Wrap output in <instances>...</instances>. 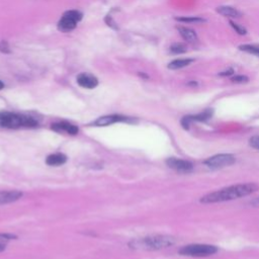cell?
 Listing matches in <instances>:
<instances>
[{
	"mask_svg": "<svg viewBox=\"0 0 259 259\" xmlns=\"http://www.w3.org/2000/svg\"><path fill=\"white\" fill-rule=\"evenodd\" d=\"M258 189L259 185L256 183H240L209 192L201 196L199 201L201 203H217L230 201L250 195L256 192Z\"/></svg>",
	"mask_w": 259,
	"mask_h": 259,
	"instance_id": "1",
	"label": "cell"
},
{
	"mask_svg": "<svg viewBox=\"0 0 259 259\" xmlns=\"http://www.w3.org/2000/svg\"><path fill=\"white\" fill-rule=\"evenodd\" d=\"M176 243V239L169 235H151L139 239H134L128 243V247L134 250H161Z\"/></svg>",
	"mask_w": 259,
	"mask_h": 259,
	"instance_id": "2",
	"label": "cell"
},
{
	"mask_svg": "<svg viewBox=\"0 0 259 259\" xmlns=\"http://www.w3.org/2000/svg\"><path fill=\"white\" fill-rule=\"evenodd\" d=\"M38 121L32 116L10 111L0 112V126L5 128H27L35 127Z\"/></svg>",
	"mask_w": 259,
	"mask_h": 259,
	"instance_id": "3",
	"label": "cell"
},
{
	"mask_svg": "<svg viewBox=\"0 0 259 259\" xmlns=\"http://www.w3.org/2000/svg\"><path fill=\"white\" fill-rule=\"evenodd\" d=\"M219 251L217 246L208 244H190L179 249L178 253L188 257H207Z\"/></svg>",
	"mask_w": 259,
	"mask_h": 259,
	"instance_id": "4",
	"label": "cell"
},
{
	"mask_svg": "<svg viewBox=\"0 0 259 259\" xmlns=\"http://www.w3.org/2000/svg\"><path fill=\"white\" fill-rule=\"evenodd\" d=\"M82 14L77 10H69L66 11L58 22V28L61 31L67 32L74 29L77 23L81 20Z\"/></svg>",
	"mask_w": 259,
	"mask_h": 259,
	"instance_id": "5",
	"label": "cell"
},
{
	"mask_svg": "<svg viewBox=\"0 0 259 259\" xmlns=\"http://www.w3.org/2000/svg\"><path fill=\"white\" fill-rule=\"evenodd\" d=\"M235 162L236 158L232 154H218L204 160L203 164L210 169H220L231 166Z\"/></svg>",
	"mask_w": 259,
	"mask_h": 259,
	"instance_id": "6",
	"label": "cell"
},
{
	"mask_svg": "<svg viewBox=\"0 0 259 259\" xmlns=\"http://www.w3.org/2000/svg\"><path fill=\"white\" fill-rule=\"evenodd\" d=\"M166 164L169 168L173 169L176 172L179 173H189L193 170L194 166L190 161L184 160V159H179V158H168L166 160Z\"/></svg>",
	"mask_w": 259,
	"mask_h": 259,
	"instance_id": "7",
	"label": "cell"
},
{
	"mask_svg": "<svg viewBox=\"0 0 259 259\" xmlns=\"http://www.w3.org/2000/svg\"><path fill=\"white\" fill-rule=\"evenodd\" d=\"M132 119L127 116H123V115H119V114H110V115H104V116H100L98 117L93 124L96 126H106V125H110L113 124L115 122H122V121H131Z\"/></svg>",
	"mask_w": 259,
	"mask_h": 259,
	"instance_id": "8",
	"label": "cell"
},
{
	"mask_svg": "<svg viewBox=\"0 0 259 259\" xmlns=\"http://www.w3.org/2000/svg\"><path fill=\"white\" fill-rule=\"evenodd\" d=\"M212 115V110L211 109H206L203 112L197 113L195 115H186L181 119V125L184 128H188L190 123L193 121H204L210 118Z\"/></svg>",
	"mask_w": 259,
	"mask_h": 259,
	"instance_id": "9",
	"label": "cell"
},
{
	"mask_svg": "<svg viewBox=\"0 0 259 259\" xmlns=\"http://www.w3.org/2000/svg\"><path fill=\"white\" fill-rule=\"evenodd\" d=\"M52 130L61 133V134H67V135H77L79 132V128L77 125L68 122V121H59L52 124Z\"/></svg>",
	"mask_w": 259,
	"mask_h": 259,
	"instance_id": "10",
	"label": "cell"
},
{
	"mask_svg": "<svg viewBox=\"0 0 259 259\" xmlns=\"http://www.w3.org/2000/svg\"><path fill=\"white\" fill-rule=\"evenodd\" d=\"M77 83L86 89H93L97 86L98 84V80L96 79V77H94L91 74L88 73H81L78 75L77 77Z\"/></svg>",
	"mask_w": 259,
	"mask_h": 259,
	"instance_id": "11",
	"label": "cell"
},
{
	"mask_svg": "<svg viewBox=\"0 0 259 259\" xmlns=\"http://www.w3.org/2000/svg\"><path fill=\"white\" fill-rule=\"evenodd\" d=\"M23 193L19 190H1L0 191V205L14 202L21 198Z\"/></svg>",
	"mask_w": 259,
	"mask_h": 259,
	"instance_id": "12",
	"label": "cell"
},
{
	"mask_svg": "<svg viewBox=\"0 0 259 259\" xmlns=\"http://www.w3.org/2000/svg\"><path fill=\"white\" fill-rule=\"evenodd\" d=\"M177 30L180 33V35L182 36V38L185 39L187 42L196 44L198 41L197 34L191 28H188L185 26H177Z\"/></svg>",
	"mask_w": 259,
	"mask_h": 259,
	"instance_id": "13",
	"label": "cell"
},
{
	"mask_svg": "<svg viewBox=\"0 0 259 259\" xmlns=\"http://www.w3.org/2000/svg\"><path fill=\"white\" fill-rule=\"evenodd\" d=\"M66 161H67V156L62 153L51 154L46 159V163L50 166H60L65 164Z\"/></svg>",
	"mask_w": 259,
	"mask_h": 259,
	"instance_id": "14",
	"label": "cell"
},
{
	"mask_svg": "<svg viewBox=\"0 0 259 259\" xmlns=\"http://www.w3.org/2000/svg\"><path fill=\"white\" fill-rule=\"evenodd\" d=\"M217 12L226 17H240L241 16V12L237 8H235L233 6H228V5L219 6L217 8Z\"/></svg>",
	"mask_w": 259,
	"mask_h": 259,
	"instance_id": "15",
	"label": "cell"
},
{
	"mask_svg": "<svg viewBox=\"0 0 259 259\" xmlns=\"http://www.w3.org/2000/svg\"><path fill=\"white\" fill-rule=\"evenodd\" d=\"M193 62L192 59H176L172 62H170L168 64V68L171 69V70H177V69H181V68H184L188 65H190L191 63Z\"/></svg>",
	"mask_w": 259,
	"mask_h": 259,
	"instance_id": "16",
	"label": "cell"
},
{
	"mask_svg": "<svg viewBox=\"0 0 259 259\" xmlns=\"http://www.w3.org/2000/svg\"><path fill=\"white\" fill-rule=\"evenodd\" d=\"M239 50L259 57V45H250V44L241 45L239 46Z\"/></svg>",
	"mask_w": 259,
	"mask_h": 259,
	"instance_id": "17",
	"label": "cell"
},
{
	"mask_svg": "<svg viewBox=\"0 0 259 259\" xmlns=\"http://www.w3.org/2000/svg\"><path fill=\"white\" fill-rule=\"evenodd\" d=\"M176 20L181 21V22H194V23H198V22H203L205 21V19L199 17V16H182V17H176Z\"/></svg>",
	"mask_w": 259,
	"mask_h": 259,
	"instance_id": "18",
	"label": "cell"
},
{
	"mask_svg": "<svg viewBox=\"0 0 259 259\" xmlns=\"http://www.w3.org/2000/svg\"><path fill=\"white\" fill-rule=\"evenodd\" d=\"M13 238H16V237L10 234H0V252L5 250L7 242Z\"/></svg>",
	"mask_w": 259,
	"mask_h": 259,
	"instance_id": "19",
	"label": "cell"
},
{
	"mask_svg": "<svg viewBox=\"0 0 259 259\" xmlns=\"http://www.w3.org/2000/svg\"><path fill=\"white\" fill-rule=\"evenodd\" d=\"M170 52L172 54H182L186 52V47L183 44H174L170 47Z\"/></svg>",
	"mask_w": 259,
	"mask_h": 259,
	"instance_id": "20",
	"label": "cell"
},
{
	"mask_svg": "<svg viewBox=\"0 0 259 259\" xmlns=\"http://www.w3.org/2000/svg\"><path fill=\"white\" fill-rule=\"evenodd\" d=\"M230 24H231V26L239 33V34H246V32H247V30L243 27V26H241L240 24H238V23H236V22H234V21H230Z\"/></svg>",
	"mask_w": 259,
	"mask_h": 259,
	"instance_id": "21",
	"label": "cell"
},
{
	"mask_svg": "<svg viewBox=\"0 0 259 259\" xmlns=\"http://www.w3.org/2000/svg\"><path fill=\"white\" fill-rule=\"evenodd\" d=\"M249 144L251 147L259 151V136H254L249 140Z\"/></svg>",
	"mask_w": 259,
	"mask_h": 259,
	"instance_id": "22",
	"label": "cell"
},
{
	"mask_svg": "<svg viewBox=\"0 0 259 259\" xmlns=\"http://www.w3.org/2000/svg\"><path fill=\"white\" fill-rule=\"evenodd\" d=\"M232 81L235 82V83H245V82L248 81V78L246 76H243V75H238V76L233 77Z\"/></svg>",
	"mask_w": 259,
	"mask_h": 259,
	"instance_id": "23",
	"label": "cell"
},
{
	"mask_svg": "<svg viewBox=\"0 0 259 259\" xmlns=\"http://www.w3.org/2000/svg\"><path fill=\"white\" fill-rule=\"evenodd\" d=\"M233 70L232 69H230V70H228V71H225V72H221L219 75L220 76H230V75H232L233 74Z\"/></svg>",
	"mask_w": 259,
	"mask_h": 259,
	"instance_id": "24",
	"label": "cell"
},
{
	"mask_svg": "<svg viewBox=\"0 0 259 259\" xmlns=\"http://www.w3.org/2000/svg\"><path fill=\"white\" fill-rule=\"evenodd\" d=\"M250 204L255 205V206H258V205H259V197H256V198H254L252 201H250Z\"/></svg>",
	"mask_w": 259,
	"mask_h": 259,
	"instance_id": "25",
	"label": "cell"
},
{
	"mask_svg": "<svg viewBox=\"0 0 259 259\" xmlns=\"http://www.w3.org/2000/svg\"><path fill=\"white\" fill-rule=\"evenodd\" d=\"M3 87H4V84L2 83V81H0V90H1Z\"/></svg>",
	"mask_w": 259,
	"mask_h": 259,
	"instance_id": "26",
	"label": "cell"
}]
</instances>
